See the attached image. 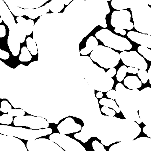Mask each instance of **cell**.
<instances>
[{
  "label": "cell",
  "mask_w": 151,
  "mask_h": 151,
  "mask_svg": "<svg viewBox=\"0 0 151 151\" xmlns=\"http://www.w3.org/2000/svg\"><path fill=\"white\" fill-rule=\"evenodd\" d=\"M140 132L141 128L136 122L102 115L84 122L80 133H76L74 137L83 143L96 137L104 146H108L117 142L134 140Z\"/></svg>",
  "instance_id": "6da1fadb"
},
{
  "label": "cell",
  "mask_w": 151,
  "mask_h": 151,
  "mask_svg": "<svg viewBox=\"0 0 151 151\" xmlns=\"http://www.w3.org/2000/svg\"><path fill=\"white\" fill-rule=\"evenodd\" d=\"M78 66L84 79L96 91L106 92L112 90L114 80L104 69L93 63L91 58L80 56Z\"/></svg>",
  "instance_id": "7a4b0ae2"
},
{
  "label": "cell",
  "mask_w": 151,
  "mask_h": 151,
  "mask_svg": "<svg viewBox=\"0 0 151 151\" xmlns=\"http://www.w3.org/2000/svg\"><path fill=\"white\" fill-rule=\"evenodd\" d=\"M116 101L124 117L136 122L138 124H141L142 121L138 112L139 110V90L127 89L123 84L118 83L116 85Z\"/></svg>",
  "instance_id": "3957f363"
},
{
  "label": "cell",
  "mask_w": 151,
  "mask_h": 151,
  "mask_svg": "<svg viewBox=\"0 0 151 151\" xmlns=\"http://www.w3.org/2000/svg\"><path fill=\"white\" fill-rule=\"evenodd\" d=\"M136 30L151 35V8L144 0H136L130 8Z\"/></svg>",
  "instance_id": "277c9868"
},
{
  "label": "cell",
  "mask_w": 151,
  "mask_h": 151,
  "mask_svg": "<svg viewBox=\"0 0 151 151\" xmlns=\"http://www.w3.org/2000/svg\"><path fill=\"white\" fill-rule=\"evenodd\" d=\"M90 58L100 66L110 69L116 66L120 60V54L111 48L98 45L90 55Z\"/></svg>",
  "instance_id": "5b68a950"
},
{
  "label": "cell",
  "mask_w": 151,
  "mask_h": 151,
  "mask_svg": "<svg viewBox=\"0 0 151 151\" xmlns=\"http://www.w3.org/2000/svg\"><path fill=\"white\" fill-rule=\"evenodd\" d=\"M52 133V129L49 127L43 129H40L38 130H32L23 127L0 125V134L17 137L28 141L35 140L37 138L49 135Z\"/></svg>",
  "instance_id": "8992f818"
},
{
  "label": "cell",
  "mask_w": 151,
  "mask_h": 151,
  "mask_svg": "<svg viewBox=\"0 0 151 151\" xmlns=\"http://www.w3.org/2000/svg\"><path fill=\"white\" fill-rule=\"evenodd\" d=\"M95 36L105 46L118 51L130 50L133 47L126 38L115 35L107 29H101L96 33Z\"/></svg>",
  "instance_id": "52a82bcc"
},
{
  "label": "cell",
  "mask_w": 151,
  "mask_h": 151,
  "mask_svg": "<svg viewBox=\"0 0 151 151\" xmlns=\"http://www.w3.org/2000/svg\"><path fill=\"white\" fill-rule=\"evenodd\" d=\"M151 151V138L141 137L135 140H129L114 144L109 151Z\"/></svg>",
  "instance_id": "ba28073f"
},
{
  "label": "cell",
  "mask_w": 151,
  "mask_h": 151,
  "mask_svg": "<svg viewBox=\"0 0 151 151\" xmlns=\"http://www.w3.org/2000/svg\"><path fill=\"white\" fill-rule=\"evenodd\" d=\"M49 138L66 151H86L81 144L65 134L53 133Z\"/></svg>",
  "instance_id": "9c48e42d"
},
{
  "label": "cell",
  "mask_w": 151,
  "mask_h": 151,
  "mask_svg": "<svg viewBox=\"0 0 151 151\" xmlns=\"http://www.w3.org/2000/svg\"><path fill=\"white\" fill-rule=\"evenodd\" d=\"M14 124L16 126H25L35 130L47 128L49 126V122L46 119L33 116L16 117L14 119Z\"/></svg>",
  "instance_id": "30bf717a"
},
{
  "label": "cell",
  "mask_w": 151,
  "mask_h": 151,
  "mask_svg": "<svg viewBox=\"0 0 151 151\" xmlns=\"http://www.w3.org/2000/svg\"><path fill=\"white\" fill-rule=\"evenodd\" d=\"M131 14L129 11L123 10L113 12L111 16V23L113 27L131 30L134 24L130 22Z\"/></svg>",
  "instance_id": "8fae6325"
},
{
  "label": "cell",
  "mask_w": 151,
  "mask_h": 151,
  "mask_svg": "<svg viewBox=\"0 0 151 151\" xmlns=\"http://www.w3.org/2000/svg\"><path fill=\"white\" fill-rule=\"evenodd\" d=\"M120 55L123 63L127 66L138 69H147L148 65L146 60L136 51H123L121 52Z\"/></svg>",
  "instance_id": "7c38bea8"
},
{
  "label": "cell",
  "mask_w": 151,
  "mask_h": 151,
  "mask_svg": "<svg viewBox=\"0 0 151 151\" xmlns=\"http://www.w3.org/2000/svg\"><path fill=\"white\" fill-rule=\"evenodd\" d=\"M27 147L29 151H64V150L56 143L46 139L29 140L27 142Z\"/></svg>",
  "instance_id": "4fadbf2b"
},
{
  "label": "cell",
  "mask_w": 151,
  "mask_h": 151,
  "mask_svg": "<svg viewBox=\"0 0 151 151\" xmlns=\"http://www.w3.org/2000/svg\"><path fill=\"white\" fill-rule=\"evenodd\" d=\"M82 128L80 125L76 123L74 119L70 117L65 119L57 127L59 132L64 134L76 133L81 130Z\"/></svg>",
  "instance_id": "5bb4252c"
},
{
  "label": "cell",
  "mask_w": 151,
  "mask_h": 151,
  "mask_svg": "<svg viewBox=\"0 0 151 151\" xmlns=\"http://www.w3.org/2000/svg\"><path fill=\"white\" fill-rule=\"evenodd\" d=\"M136 0H112L111 4L117 10H126L131 7Z\"/></svg>",
  "instance_id": "9a60e30c"
},
{
  "label": "cell",
  "mask_w": 151,
  "mask_h": 151,
  "mask_svg": "<svg viewBox=\"0 0 151 151\" xmlns=\"http://www.w3.org/2000/svg\"><path fill=\"white\" fill-rule=\"evenodd\" d=\"M134 42L139 45L151 49V35L137 32L134 36Z\"/></svg>",
  "instance_id": "2e32d148"
},
{
  "label": "cell",
  "mask_w": 151,
  "mask_h": 151,
  "mask_svg": "<svg viewBox=\"0 0 151 151\" xmlns=\"http://www.w3.org/2000/svg\"><path fill=\"white\" fill-rule=\"evenodd\" d=\"M98 46V42L94 36H90L87 40L86 47L80 51V53L83 55H86L92 52Z\"/></svg>",
  "instance_id": "e0dca14e"
},
{
  "label": "cell",
  "mask_w": 151,
  "mask_h": 151,
  "mask_svg": "<svg viewBox=\"0 0 151 151\" xmlns=\"http://www.w3.org/2000/svg\"><path fill=\"white\" fill-rule=\"evenodd\" d=\"M142 83L135 76H129L124 80V84L129 89H136L141 87Z\"/></svg>",
  "instance_id": "ac0fdd59"
},
{
  "label": "cell",
  "mask_w": 151,
  "mask_h": 151,
  "mask_svg": "<svg viewBox=\"0 0 151 151\" xmlns=\"http://www.w3.org/2000/svg\"><path fill=\"white\" fill-rule=\"evenodd\" d=\"M99 104L102 105L113 109L117 113H120L121 111L120 108L117 105L116 101L113 99H108L106 98H102L99 101Z\"/></svg>",
  "instance_id": "d6986e66"
},
{
  "label": "cell",
  "mask_w": 151,
  "mask_h": 151,
  "mask_svg": "<svg viewBox=\"0 0 151 151\" xmlns=\"http://www.w3.org/2000/svg\"><path fill=\"white\" fill-rule=\"evenodd\" d=\"M139 53L142 55L147 60L151 61V50L146 47L140 45L138 48Z\"/></svg>",
  "instance_id": "ffe728a7"
},
{
  "label": "cell",
  "mask_w": 151,
  "mask_h": 151,
  "mask_svg": "<svg viewBox=\"0 0 151 151\" xmlns=\"http://www.w3.org/2000/svg\"><path fill=\"white\" fill-rule=\"evenodd\" d=\"M127 69V68L126 65H122L119 68L116 75V79L118 81L121 82L123 81L126 76Z\"/></svg>",
  "instance_id": "44dd1931"
},
{
  "label": "cell",
  "mask_w": 151,
  "mask_h": 151,
  "mask_svg": "<svg viewBox=\"0 0 151 151\" xmlns=\"http://www.w3.org/2000/svg\"><path fill=\"white\" fill-rule=\"evenodd\" d=\"M13 117L9 114H4L0 116V124L10 125L12 122Z\"/></svg>",
  "instance_id": "7402d4cb"
},
{
  "label": "cell",
  "mask_w": 151,
  "mask_h": 151,
  "mask_svg": "<svg viewBox=\"0 0 151 151\" xmlns=\"http://www.w3.org/2000/svg\"><path fill=\"white\" fill-rule=\"evenodd\" d=\"M138 76L141 79L142 83L146 84L148 81V73L145 70L140 69L138 72Z\"/></svg>",
  "instance_id": "603a6c76"
},
{
  "label": "cell",
  "mask_w": 151,
  "mask_h": 151,
  "mask_svg": "<svg viewBox=\"0 0 151 151\" xmlns=\"http://www.w3.org/2000/svg\"><path fill=\"white\" fill-rule=\"evenodd\" d=\"M12 109V106L7 101H3L1 103L0 111L4 113H8Z\"/></svg>",
  "instance_id": "cb8c5ba5"
},
{
  "label": "cell",
  "mask_w": 151,
  "mask_h": 151,
  "mask_svg": "<svg viewBox=\"0 0 151 151\" xmlns=\"http://www.w3.org/2000/svg\"><path fill=\"white\" fill-rule=\"evenodd\" d=\"M8 114L12 116H23L25 114V111L23 109H12L8 112Z\"/></svg>",
  "instance_id": "d4e9b609"
},
{
  "label": "cell",
  "mask_w": 151,
  "mask_h": 151,
  "mask_svg": "<svg viewBox=\"0 0 151 151\" xmlns=\"http://www.w3.org/2000/svg\"><path fill=\"white\" fill-rule=\"evenodd\" d=\"M92 147L95 151H106L103 145L100 143L97 140H94L92 142Z\"/></svg>",
  "instance_id": "484cf974"
},
{
  "label": "cell",
  "mask_w": 151,
  "mask_h": 151,
  "mask_svg": "<svg viewBox=\"0 0 151 151\" xmlns=\"http://www.w3.org/2000/svg\"><path fill=\"white\" fill-rule=\"evenodd\" d=\"M101 111L104 114L109 116H114L116 114V111L114 110L111 109L105 106L101 108Z\"/></svg>",
  "instance_id": "4316f807"
},
{
  "label": "cell",
  "mask_w": 151,
  "mask_h": 151,
  "mask_svg": "<svg viewBox=\"0 0 151 151\" xmlns=\"http://www.w3.org/2000/svg\"><path fill=\"white\" fill-rule=\"evenodd\" d=\"M106 96L108 98H111L113 100H115L116 96V90H111L108 91L106 93Z\"/></svg>",
  "instance_id": "83f0119b"
},
{
  "label": "cell",
  "mask_w": 151,
  "mask_h": 151,
  "mask_svg": "<svg viewBox=\"0 0 151 151\" xmlns=\"http://www.w3.org/2000/svg\"><path fill=\"white\" fill-rule=\"evenodd\" d=\"M10 57V55L8 52L2 50L0 49V58L3 60H7Z\"/></svg>",
  "instance_id": "f1b7e54d"
},
{
  "label": "cell",
  "mask_w": 151,
  "mask_h": 151,
  "mask_svg": "<svg viewBox=\"0 0 151 151\" xmlns=\"http://www.w3.org/2000/svg\"><path fill=\"white\" fill-rule=\"evenodd\" d=\"M142 131L145 134H146L149 137L151 138V128L148 126H145L143 128Z\"/></svg>",
  "instance_id": "f546056e"
},
{
  "label": "cell",
  "mask_w": 151,
  "mask_h": 151,
  "mask_svg": "<svg viewBox=\"0 0 151 151\" xmlns=\"http://www.w3.org/2000/svg\"><path fill=\"white\" fill-rule=\"evenodd\" d=\"M106 73L108 74L110 76L111 78H112L114 76L116 73V70L114 68H111L109 70H108Z\"/></svg>",
  "instance_id": "4dcf8cb0"
},
{
  "label": "cell",
  "mask_w": 151,
  "mask_h": 151,
  "mask_svg": "<svg viewBox=\"0 0 151 151\" xmlns=\"http://www.w3.org/2000/svg\"><path fill=\"white\" fill-rule=\"evenodd\" d=\"M139 70L137 68L132 67H129L127 68V71L129 73L132 74H137L138 73Z\"/></svg>",
  "instance_id": "1f68e13d"
},
{
  "label": "cell",
  "mask_w": 151,
  "mask_h": 151,
  "mask_svg": "<svg viewBox=\"0 0 151 151\" xmlns=\"http://www.w3.org/2000/svg\"><path fill=\"white\" fill-rule=\"evenodd\" d=\"M6 36L5 27L3 25H0V37H4Z\"/></svg>",
  "instance_id": "d6a6232c"
},
{
  "label": "cell",
  "mask_w": 151,
  "mask_h": 151,
  "mask_svg": "<svg viewBox=\"0 0 151 151\" xmlns=\"http://www.w3.org/2000/svg\"><path fill=\"white\" fill-rule=\"evenodd\" d=\"M115 32L117 33H119L121 35H123V36H125L126 34V30L123 29H119L117 28H115L114 29Z\"/></svg>",
  "instance_id": "836d02e7"
},
{
  "label": "cell",
  "mask_w": 151,
  "mask_h": 151,
  "mask_svg": "<svg viewBox=\"0 0 151 151\" xmlns=\"http://www.w3.org/2000/svg\"><path fill=\"white\" fill-rule=\"evenodd\" d=\"M99 26L104 28H106V27H107V24H106V18L104 19V20L103 21L102 23H100Z\"/></svg>",
  "instance_id": "e575fe53"
},
{
  "label": "cell",
  "mask_w": 151,
  "mask_h": 151,
  "mask_svg": "<svg viewBox=\"0 0 151 151\" xmlns=\"http://www.w3.org/2000/svg\"><path fill=\"white\" fill-rule=\"evenodd\" d=\"M147 73H148V78L149 79L150 83L151 85V65Z\"/></svg>",
  "instance_id": "d590c367"
},
{
  "label": "cell",
  "mask_w": 151,
  "mask_h": 151,
  "mask_svg": "<svg viewBox=\"0 0 151 151\" xmlns=\"http://www.w3.org/2000/svg\"><path fill=\"white\" fill-rule=\"evenodd\" d=\"M103 96V93L102 92L99 91V92H98V93H97L96 97L97 98H102Z\"/></svg>",
  "instance_id": "8d00e7d4"
},
{
  "label": "cell",
  "mask_w": 151,
  "mask_h": 151,
  "mask_svg": "<svg viewBox=\"0 0 151 151\" xmlns=\"http://www.w3.org/2000/svg\"><path fill=\"white\" fill-rule=\"evenodd\" d=\"M64 1V4L66 5H68L71 1L73 0H63Z\"/></svg>",
  "instance_id": "74e56055"
},
{
  "label": "cell",
  "mask_w": 151,
  "mask_h": 151,
  "mask_svg": "<svg viewBox=\"0 0 151 151\" xmlns=\"http://www.w3.org/2000/svg\"><path fill=\"white\" fill-rule=\"evenodd\" d=\"M3 19H2V17H0V23H2V22H3Z\"/></svg>",
  "instance_id": "f35d334b"
},
{
  "label": "cell",
  "mask_w": 151,
  "mask_h": 151,
  "mask_svg": "<svg viewBox=\"0 0 151 151\" xmlns=\"http://www.w3.org/2000/svg\"><path fill=\"white\" fill-rule=\"evenodd\" d=\"M59 121H58L56 122H54V123L56 124H58L59 123Z\"/></svg>",
  "instance_id": "ab89813d"
},
{
  "label": "cell",
  "mask_w": 151,
  "mask_h": 151,
  "mask_svg": "<svg viewBox=\"0 0 151 151\" xmlns=\"http://www.w3.org/2000/svg\"><path fill=\"white\" fill-rule=\"evenodd\" d=\"M106 1H112V0H106Z\"/></svg>",
  "instance_id": "60d3db41"
}]
</instances>
